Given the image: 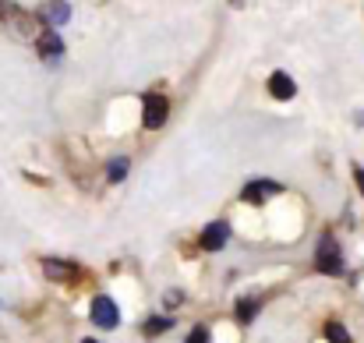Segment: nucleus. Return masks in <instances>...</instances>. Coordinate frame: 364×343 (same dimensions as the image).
<instances>
[{"label": "nucleus", "instance_id": "nucleus-1", "mask_svg": "<svg viewBox=\"0 0 364 343\" xmlns=\"http://www.w3.org/2000/svg\"><path fill=\"white\" fill-rule=\"evenodd\" d=\"M315 265H318V273H326V276H340V273H343V255H340V244H336L333 233H322V237H318Z\"/></svg>", "mask_w": 364, "mask_h": 343}, {"label": "nucleus", "instance_id": "nucleus-2", "mask_svg": "<svg viewBox=\"0 0 364 343\" xmlns=\"http://www.w3.org/2000/svg\"><path fill=\"white\" fill-rule=\"evenodd\" d=\"M166 114H170V100L166 96H159V93H149L145 100H141V124L145 127H163L166 124Z\"/></svg>", "mask_w": 364, "mask_h": 343}, {"label": "nucleus", "instance_id": "nucleus-3", "mask_svg": "<svg viewBox=\"0 0 364 343\" xmlns=\"http://www.w3.org/2000/svg\"><path fill=\"white\" fill-rule=\"evenodd\" d=\"M92 322L100 326V329H114L117 322H121V308L114 305V297H107V294H100L96 301H92Z\"/></svg>", "mask_w": 364, "mask_h": 343}, {"label": "nucleus", "instance_id": "nucleus-4", "mask_svg": "<svg viewBox=\"0 0 364 343\" xmlns=\"http://www.w3.org/2000/svg\"><path fill=\"white\" fill-rule=\"evenodd\" d=\"M43 273H46V280H53V283H75V280L82 276V269H78L75 262H60V258H43Z\"/></svg>", "mask_w": 364, "mask_h": 343}, {"label": "nucleus", "instance_id": "nucleus-5", "mask_svg": "<svg viewBox=\"0 0 364 343\" xmlns=\"http://www.w3.org/2000/svg\"><path fill=\"white\" fill-rule=\"evenodd\" d=\"M241 195H244V202L258 206V202H265L272 195H283V184H276V181H251V184H244Z\"/></svg>", "mask_w": 364, "mask_h": 343}, {"label": "nucleus", "instance_id": "nucleus-6", "mask_svg": "<svg viewBox=\"0 0 364 343\" xmlns=\"http://www.w3.org/2000/svg\"><path fill=\"white\" fill-rule=\"evenodd\" d=\"M39 18H43L50 28H60V25H68V18H71V7H68L64 0H46V4L39 7Z\"/></svg>", "mask_w": 364, "mask_h": 343}, {"label": "nucleus", "instance_id": "nucleus-7", "mask_svg": "<svg viewBox=\"0 0 364 343\" xmlns=\"http://www.w3.org/2000/svg\"><path fill=\"white\" fill-rule=\"evenodd\" d=\"M227 237H230L227 220H216V223H209V227L202 230V248H205V251H220V248L227 244Z\"/></svg>", "mask_w": 364, "mask_h": 343}, {"label": "nucleus", "instance_id": "nucleus-8", "mask_svg": "<svg viewBox=\"0 0 364 343\" xmlns=\"http://www.w3.org/2000/svg\"><path fill=\"white\" fill-rule=\"evenodd\" d=\"M269 93H272V100H294V96H297V82H294L287 71H276V75L269 78Z\"/></svg>", "mask_w": 364, "mask_h": 343}, {"label": "nucleus", "instance_id": "nucleus-9", "mask_svg": "<svg viewBox=\"0 0 364 343\" xmlns=\"http://www.w3.org/2000/svg\"><path fill=\"white\" fill-rule=\"evenodd\" d=\"M36 46H39V53H43L46 60H57V57L64 53V39L57 36V28H50V32H43V36L36 39Z\"/></svg>", "mask_w": 364, "mask_h": 343}, {"label": "nucleus", "instance_id": "nucleus-10", "mask_svg": "<svg viewBox=\"0 0 364 343\" xmlns=\"http://www.w3.org/2000/svg\"><path fill=\"white\" fill-rule=\"evenodd\" d=\"M166 329H173V319H149V322L141 326L145 337H156V333H166Z\"/></svg>", "mask_w": 364, "mask_h": 343}, {"label": "nucleus", "instance_id": "nucleus-11", "mask_svg": "<svg viewBox=\"0 0 364 343\" xmlns=\"http://www.w3.org/2000/svg\"><path fill=\"white\" fill-rule=\"evenodd\" d=\"M326 340L329 343H350V333L340 322H326Z\"/></svg>", "mask_w": 364, "mask_h": 343}, {"label": "nucleus", "instance_id": "nucleus-12", "mask_svg": "<svg viewBox=\"0 0 364 343\" xmlns=\"http://www.w3.org/2000/svg\"><path fill=\"white\" fill-rule=\"evenodd\" d=\"M127 167H131L127 159H114V163H110V170H107V181H110V184L124 181V177H127Z\"/></svg>", "mask_w": 364, "mask_h": 343}, {"label": "nucleus", "instance_id": "nucleus-13", "mask_svg": "<svg viewBox=\"0 0 364 343\" xmlns=\"http://www.w3.org/2000/svg\"><path fill=\"white\" fill-rule=\"evenodd\" d=\"M255 315H258V301H251V297H247V301H241V305H237V322H244V326H247Z\"/></svg>", "mask_w": 364, "mask_h": 343}, {"label": "nucleus", "instance_id": "nucleus-14", "mask_svg": "<svg viewBox=\"0 0 364 343\" xmlns=\"http://www.w3.org/2000/svg\"><path fill=\"white\" fill-rule=\"evenodd\" d=\"M188 343H209V329H205V326H195L191 337H188Z\"/></svg>", "mask_w": 364, "mask_h": 343}, {"label": "nucleus", "instance_id": "nucleus-15", "mask_svg": "<svg viewBox=\"0 0 364 343\" xmlns=\"http://www.w3.org/2000/svg\"><path fill=\"white\" fill-rule=\"evenodd\" d=\"M354 181H358V188H361V195H364V167H354Z\"/></svg>", "mask_w": 364, "mask_h": 343}, {"label": "nucleus", "instance_id": "nucleus-16", "mask_svg": "<svg viewBox=\"0 0 364 343\" xmlns=\"http://www.w3.org/2000/svg\"><path fill=\"white\" fill-rule=\"evenodd\" d=\"M82 343H96V340H82Z\"/></svg>", "mask_w": 364, "mask_h": 343}]
</instances>
